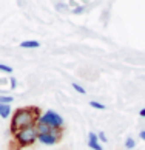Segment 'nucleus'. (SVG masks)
<instances>
[{"label":"nucleus","mask_w":145,"mask_h":150,"mask_svg":"<svg viewBox=\"0 0 145 150\" xmlns=\"http://www.w3.org/2000/svg\"><path fill=\"white\" fill-rule=\"evenodd\" d=\"M22 48H39L40 47V43H39L37 40H23L20 43Z\"/></svg>","instance_id":"nucleus-7"},{"label":"nucleus","mask_w":145,"mask_h":150,"mask_svg":"<svg viewBox=\"0 0 145 150\" xmlns=\"http://www.w3.org/2000/svg\"><path fill=\"white\" fill-rule=\"evenodd\" d=\"M60 138H62V129H51V132L43 133L37 136V141L42 142L43 146H54Z\"/></svg>","instance_id":"nucleus-4"},{"label":"nucleus","mask_w":145,"mask_h":150,"mask_svg":"<svg viewBox=\"0 0 145 150\" xmlns=\"http://www.w3.org/2000/svg\"><path fill=\"white\" fill-rule=\"evenodd\" d=\"M14 101L13 96H5V94H0V104H8L11 105V102Z\"/></svg>","instance_id":"nucleus-8"},{"label":"nucleus","mask_w":145,"mask_h":150,"mask_svg":"<svg viewBox=\"0 0 145 150\" xmlns=\"http://www.w3.org/2000/svg\"><path fill=\"white\" fill-rule=\"evenodd\" d=\"M11 88H13V90H14V88L15 87H17V79H15V77H11Z\"/></svg>","instance_id":"nucleus-15"},{"label":"nucleus","mask_w":145,"mask_h":150,"mask_svg":"<svg viewBox=\"0 0 145 150\" xmlns=\"http://www.w3.org/2000/svg\"><path fill=\"white\" fill-rule=\"evenodd\" d=\"M134 146H136V141L133 139V138H127L125 139V149L131 150V149H134Z\"/></svg>","instance_id":"nucleus-9"},{"label":"nucleus","mask_w":145,"mask_h":150,"mask_svg":"<svg viewBox=\"0 0 145 150\" xmlns=\"http://www.w3.org/2000/svg\"><path fill=\"white\" fill-rule=\"evenodd\" d=\"M90 105H91L93 108H97V110H105V108H107L103 104H100V102H97V101H91Z\"/></svg>","instance_id":"nucleus-10"},{"label":"nucleus","mask_w":145,"mask_h":150,"mask_svg":"<svg viewBox=\"0 0 145 150\" xmlns=\"http://www.w3.org/2000/svg\"><path fill=\"white\" fill-rule=\"evenodd\" d=\"M37 136H39V133L36 130V125L34 127H26V129H22V130L14 133V139L20 147L32 146V144L37 141Z\"/></svg>","instance_id":"nucleus-2"},{"label":"nucleus","mask_w":145,"mask_h":150,"mask_svg":"<svg viewBox=\"0 0 145 150\" xmlns=\"http://www.w3.org/2000/svg\"><path fill=\"white\" fill-rule=\"evenodd\" d=\"M72 88L77 91V93H80V94H85V88L83 87H80L79 84H72Z\"/></svg>","instance_id":"nucleus-12"},{"label":"nucleus","mask_w":145,"mask_h":150,"mask_svg":"<svg viewBox=\"0 0 145 150\" xmlns=\"http://www.w3.org/2000/svg\"><path fill=\"white\" fill-rule=\"evenodd\" d=\"M85 11V6H77L76 9H72V14H82Z\"/></svg>","instance_id":"nucleus-14"},{"label":"nucleus","mask_w":145,"mask_h":150,"mask_svg":"<svg viewBox=\"0 0 145 150\" xmlns=\"http://www.w3.org/2000/svg\"><path fill=\"white\" fill-rule=\"evenodd\" d=\"M0 71H3V73H13V68H11L9 65H5V64H0Z\"/></svg>","instance_id":"nucleus-11"},{"label":"nucleus","mask_w":145,"mask_h":150,"mask_svg":"<svg viewBox=\"0 0 145 150\" xmlns=\"http://www.w3.org/2000/svg\"><path fill=\"white\" fill-rule=\"evenodd\" d=\"M139 138H141L142 141H145V130H142L141 133H139Z\"/></svg>","instance_id":"nucleus-16"},{"label":"nucleus","mask_w":145,"mask_h":150,"mask_svg":"<svg viewBox=\"0 0 145 150\" xmlns=\"http://www.w3.org/2000/svg\"><path fill=\"white\" fill-rule=\"evenodd\" d=\"M97 138H99L100 142H107V141H108V138H107V135H105L103 132H99V133H97Z\"/></svg>","instance_id":"nucleus-13"},{"label":"nucleus","mask_w":145,"mask_h":150,"mask_svg":"<svg viewBox=\"0 0 145 150\" xmlns=\"http://www.w3.org/2000/svg\"><path fill=\"white\" fill-rule=\"evenodd\" d=\"M37 122L48 125L49 129H62V127H63V118L59 113L53 112V110H48V112L42 113Z\"/></svg>","instance_id":"nucleus-3"},{"label":"nucleus","mask_w":145,"mask_h":150,"mask_svg":"<svg viewBox=\"0 0 145 150\" xmlns=\"http://www.w3.org/2000/svg\"><path fill=\"white\" fill-rule=\"evenodd\" d=\"M139 116H141V118H145V108H142L141 112H139Z\"/></svg>","instance_id":"nucleus-17"},{"label":"nucleus","mask_w":145,"mask_h":150,"mask_svg":"<svg viewBox=\"0 0 145 150\" xmlns=\"http://www.w3.org/2000/svg\"><path fill=\"white\" fill-rule=\"evenodd\" d=\"M0 116H2L3 119H6L11 116V105L8 104H0Z\"/></svg>","instance_id":"nucleus-6"},{"label":"nucleus","mask_w":145,"mask_h":150,"mask_svg":"<svg viewBox=\"0 0 145 150\" xmlns=\"http://www.w3.org/2000/svg\"><path fill=\"white\" fill-rule=\"evenodd\" d=\"M40 118V112L37 107H25L17 108L11 116V132L13 135L26 127H34Z\"/></svg>","instance_id":"nucleus-1"},{"label":"nucleus","mask_w":145,"mask_h":150,"mask_svg":"<svg viewBox=\"0 0 145 150\" xmlns=\"http://www.w3.org/2000/svg\"><path fill=\"white\" fill-rule=\"evenodd\" d=\"M88 146H90V149H93V150H103L97 135H96V133H93V132L88 133Z\"/></svg>","instance_id":"nucleus-5"}]
</instances>
